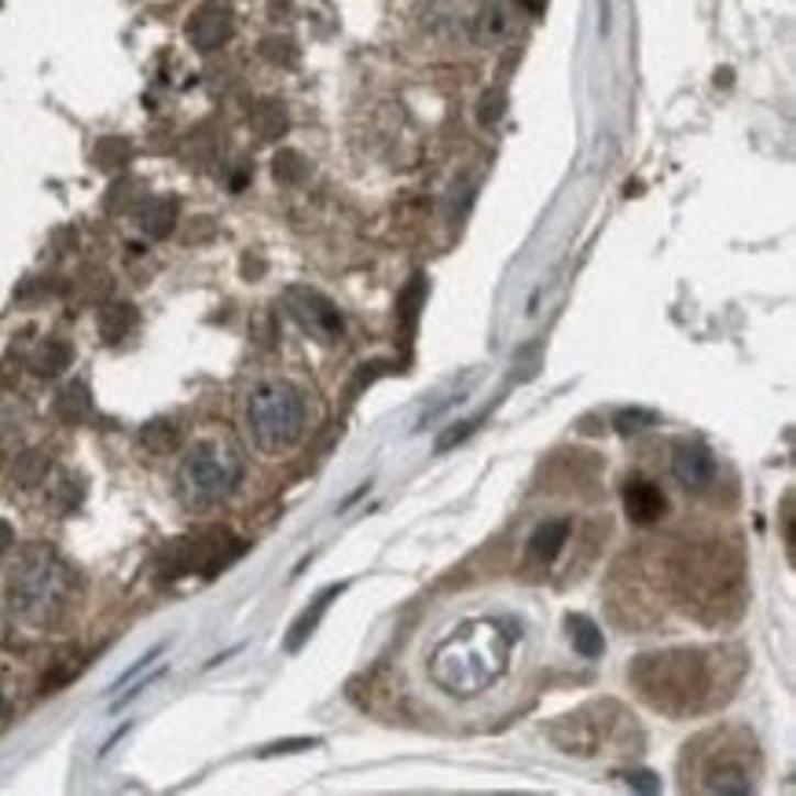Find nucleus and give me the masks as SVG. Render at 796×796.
I'll return each mask as SVG.
<instances>
[{
    "instance_id": "obj_1",
    "label": "nucleus",
    "mask_w": 796,
    "mask_h": 796,
    "mask_svg": "<svg viewBox=\"0 0 796 796\" xmlns=\"http://www.w3.org/2000/svg\"><path fill=\"white\" fill-rule=\"evenodd\" d=\"M74 576L67 562L45 543H34L15 559L8 573V606L30 624H48L56 620L70 602Z\"/></svg>"
},
{
    "instance_id": "obj_2",
    "label": "nucleus",
    "mask_w": 796,
    "mask_h": 796,
    "mask_svg": "<svg viewBox=\"0 0 796 796\" xmlns=\"http://www.w3.org/2000/svg\"><path fill=\"white\" fill-rule=\"evenodd\" d=\"M246 427L261 455H283L301 441L305 433V400L301 393L283 378H268L250 389L246 397Z\"/></svg>"
},
{
    "instance_id": "obj_3",
    "label": "nucleus",
    "mask_w": 796,
    "mask_h": 796,
    "mask_svg": "<svg viewBox=\"0 0 796 796\" xmlns=\"http://www.w3.org/2000/svg\"><path fill=\"white\" fill-rule=\"evenodd\" d=\"M243 482V460L228 441H199L180 463V496L195 510L224 504Z\"/></svg>"
},
{
    "instance_id": "obj_4",
    "label": "nucleus",
    "mask_w": 796,
    "mask_h": 796,
    "mask_svg": "<svg viewBox=\"0 0 796 796\" xmlns=\"http://www.w3.org/2000/svg\"><path fill=\"white\" fill-rule=\"evenodd\" d=\"M631 679L657 708L679 712V708H690L694 697L705 690V664L690 650L653 653V657H639Z\"/></svg>"
},
{
    "instance_id": "obj_5",
    "label": "nucleus",
    "mask_w": 796,
    "mask_h": 796,
    "mask_svg": "<svg viewBox=\"0 0 796 796\" xmlns=\"http://www.w3.org/2000/svg\"><path fill=\"white\" fill-rule=\"evenodd\" d=\"M243 551H246V543L228 537L224 529L199 532V537H188V540H173L169 548L158 554V576L162 581H180V576H188V573L217 576Z\"/></svg>"
},
{
    "instance_id": "obj_6",
    "label": "nucleus",
    "mask_w": 796,
    "mask_h": 796,
    "mask_svg": "<svg viewBox=\"0 0 796 796\" xmlns=\"http://www.w3.org/2000/svg\"><path fill=\"white\" fill-rule=\"evenodd\" d=\"M283 305L287 312L298 320V327L305 334H312L320 345H338L345 338V323L342 312L334 309L331 298H323L320 290L312 287H287L283 290Z\"/></svg>"
},
{
    "instance_id": "obj_7",
    "label": "nucleus",
    "mask_w": 796,
    "mask_h": 796,
    "mask_svg": "<svg viewBox=\"0 0 796 796\" xmlns=\"http://www.w3.org/2000/svg\"><path fill=\"white\" fill-rule=\"evenodd\" d=\"M672 474L686 493H705L716 477V460L701 441L679 438L672 444Z\"/></svg>"
},
{
    "instance_id": "obj_8",
    "label": "nucleus",
    "mask_w": 796,
    "mask_h": 796,
    "mask_svg": "<svg viewBox=\"0 0 796 796\" xmlns=\"http://www.w3.org/2000/svg\"><path fill=\"white\" fill-rule=\"evenodd\" d=\"M624 510L631 526H657L664 510H668V499H664L661 488L646 482V477H631L624 485Z\"/></svg>"
},
{
    "instance_id": "obj_9",
    "label": "nucleus",
    "mask_w": 796,
    "mask_h": 796,
    "mask_svg": "<svg viewBox=\"0 0 796 796\" xmlns=\"http://www.w3.org/2000/svg\"><path fill=\"white\" fill-rule=\"evenodd\" d=\"M188 34L195 41V48L213 52L232 37V15H228V8H221V4H202L188 23Z\"/></svg>"
},
{
    "instance_id": "obj_10",
    "label": "nucleus",
    "mask_w": 796,
    "mask_h": 796,
    "mask_svg": "<svg viewBox=\"0 0 796 796\" xmlns=\"http://www.w3.org/2000/svg\"><path fill=\"white\" fill-rule=\"evenodd\" d=\"M342 592H345V584H331V587H327V592H320V595L312 598V606L305 609V613H301L298 620H294V624H290V635H287V650H290V653H298V650L305 646V642L312 639V631L320 628L323 613H327V609H331V602H334V598L342 595Z\"/></svg>"
},
{
    "instance_id": "obj_11",
    "label": "nucleus",
    "mask_w": 796,
    "mask_h": 796,
    "mask_svg": "<svg viewBox=\"0 0 796 796\" xmlns=\"http://www.w3.org/2000/svg\"><path fill=\"white\" fill-rule=\"evenodd\" d=\"M422 305H427V279L416 276L408 283L405 290H400V298H397V323H400V345L411 349V342H416V331H419V312H422Z\"/></svg>"
},
{
    "instance_id": "obj_12",
    "label": "nucleus",
    "mask_w": 796,
    "mask_h": 796,
    "mask_svg": "<svg viewBox=\"0 0 796 796\" xmlns=\"http://www.w3.org/2000/svg\"><path fill=\"white\" fill-rule=\"evenodd\" d=\"M565 540H570V521H565V518L543 521V526H540V529L529 537V562H537V565H551V562L562 554Z\"/></svg>"
},
{
    "instance_id": "obj_13",
    "label": "nucleus",
    "mask_w": 796,
    "mask_h": 796,
    "mask_svg": "<svg viewBox=\"0 0 796 796\" xmlns=\"http://www.w3.org/2000/svg\"><path fill=\"white\" fill-rule=\"evenodd\" d=\"M474 34L482 45H504L510 37V4L507 0H485L482 12H477Z\"/></svg>"
},
{
    "instance_id": "obj_14",
    "label": "nucleus",
    "mask_w": 796,
    "mask_h": 796,
    "mask_svg": "<svg viewBox=\"0 0 796 796\" xmlns=\"http://www.w3.org/2000/svg\"><path fill=\"white\" fill-rule=\"evenodd\" d=\"M70 360H74L70 342H63V338H45V342L34 349V356H30V371L41 378H52V375H59V371H67Z\"/></svg>"
},
{
    "instance_id": "obj_15",
    "label": "nucleus",
    "mask_w": 796,
    "mask_h": 796,
    "mask_svg": "<svg viewBox=\"0 0 796 796\" xmlns=\"http://www.w3.org/2000/svg\"><path fill=\"white\" fill-rule=\"evenodd\" d=\"M565 628H570V642L581 657H602L606 653V639H602V631H598V624L592 617L573 613L570 620H565Z\"/></svg>"
},
{
    "instance_id": "obj_16",
    "label": "nucleus",
    "mask_w": 796,
    "mask_h": 796,
    "mask_svg": "<svg viewBox=\"0 0 796 796\" xmlns=\"http://www.w3.org/2000/svg\"><path fill=\"white\" fill-rule=\"evenodd\" d=\"M89 411H92V397H89V389H85L81 382H70V386L59 389L56 416L63 422H85V419H89Z\"/></svg>"
},
{
    "instance_id": "obj_17",
    "label": "nucleus",
    "mask_w": 796,
    "mask_h": 796,
    "mask_svg": "<svg viewBox=\"0 0 796 796\" xmlns=\"http://www.w3.org/2000/svg\"><path fill=\"white\" fill-rule=\"evenodd\" d=\"M140 224H144V232L151 239L169 235L173 224H177V202L173 199H151L144 210H140Z\"/></svg>"
},
{
    "instance_id": "obj_18",
    "label": "nucleus",
    "mask_w": 796,
    "mask_h": 796,
    "mask_svg": "<svg viewBox=\"0 0 796 796\" xmlns=\"http://www.w3.org/2000/svg\"><path fill=\"white\" fill-rule=\"evenodd\" d=\"M250 125H254V133L261 140H279L287 133V111L276 103V100H265L254 107V114H250Z\"/></svg>"
},
{
    "instance_id": "obj_19",
    "label": "nucleus",
    "mask_w": 796,
    "mask_h": 796,
    "mask_svg": "<svg viewBox=\"0 0 796 796\" xmlns=\"http://www.w3.org/2000/svg\"><path fill=\"white\" fill-rule=\"evenodd\" d=\"M133 323H136V309L133 305H107V309L100 312V334H103V342H122V338L133 331Z\"/></svg>"
},
{
    "instance_id": "obj_20",
    "label": "nucleus",
    "mask_w": 796,
    "mask_h": 796,
    "mask_svg": "<svg viewBox=\"0 0 796 796\" xmlns=\"http://www.w3.org/2000/svg\"><path fill=\"white\" fill-rule=\"evenodd\" d=\"M45 474H48V455L45 452H23L19 455V463H15V471L12 477L23 488H34L45 482Z\"/></svg>"
},
{
    "instance_id": "obj_21",
    "label": "nucleus",
    "mask_w": 796,
    "mask_h": 796,
    "mask_svg": "<svg viewBox=\"0 0 796 796\" xmlns=\"http://www.w3.org/2000/svg\"><path fill=\"white\" fill-rule=\"evenodd\" d=\"M140 444L162 455V452H173V449H177V444H180V433H177V427H173V422H147L144 433H140Z\"/></svg>"
},
{
    "instance_id": "obj_22",
    "label": "nucleus",
    "mask_w": 796,
    "mask_h": 796,
    "mask_svg": "<svg viewBox=\"0 0 796 796\" xmlns=\"http://www.w3.org/2000/svg\"><path fill=\"white\" fill-rule=\"evenodd\" d=\"M657 411H646V408H624V411H617L613 416V430L617 433H642V430H650V427H657Z\"/></svg>"
},
{
    "instance_id": "obj_23",
    "label": "nucleus",
    "mask_w": 796,
    "mask_h": 796,
    "mask_svg": "<svg viewBox=\"0 0 796 796\" xmlns=\"http://www.w3.org/2000/svg\"><path fill=\"white\" fill-rule=\"evenodd\" d=\"M272 173H276V180H283V184H301L309 166H305V158L298 151H279L276 162H272Z\"/></svg>"
},
{
    "instance_id": "obj_24",
    "label": "nucleus",
    "mask_w": 796,
    "mask_h": 796,
    "mask_svg": "<svg viewBox=\"0 0 796 796\" xmlns=\"http://www.w3.org/2000/svg\"><path fill=\"white\" fill-rule=\"evenodd\" d=\"M507 111V92L504 89H493L482 96V107H477V118H482V125H496L499 118Z\"/></svg>"
},
{
    "instance_id": "obj_25",
    "label": "nucleus",
    "mask_w": 796,
    "mask_h": 796,
    "mask_svg": "<svg viewBox=\"0 0 796 796\" xmlns=\"http://www.w3.org/2000/svg\"><path fill=\"white\" fill-rule=\"evenodd\" d=\"M389 371H393V364H364V367L356 371L353 386H349V397H356L360 389H364V386H371V382H375V378H382V375H389Z\"/></svg>"
},
{
    "instance_id": "obj_26",
    "label": "nucleus",
    "mask_w": 796,
    "mask_h": 796,
    "mask_svg": "<svg viewBox=\"0 0 796 796\" xmlns=\"http://www.w3.org/2000/svg\"><path fill=\"white\" fill-rule=\"evenodd\" d=\"M320 741L316 738H290V741H276V745H268L261 756H276V752H301V749H316Z\"/></svg>"
},
{
    "instance_id": "obj_27",
    "label": "nucleus",
    "mask_w": 796,
    "mask_h": 796,
    "mask_svg": "<svg viewBox=\"0 0 796 796\" xmlns=\"http://www.w3.org/2000/svg\"><path fill=\"white\" fill-rule=\"evenodd\" d=\"M624 782H628V785H635V789H642V793H657V789H661L657 774H650V771H628V774H624Z\"/></svg>"
},
{
    "instance_id": "obj_28",
    "label": "nucleus",
    "mask_w": 796,
    "mask_h": 796,
    "mask_svg": "<svg viewBox=\"0 0 796 796\" xmlns=\"http://www.w3.org/2000/svg\"><path fill=\"white\" fill-rule=\"evenodd\" d=\"M265 56H272V59H283L290 67L294 63V48H290V41H265Z\"/></svg>"
},
{
    "instance_id": "obj_29",
    "label": "nucleus",
    "mask_w": 796,
    "mask_h": 796,
    "mask_svg": "<svg viewBox=\"0 0 796 796\" xmlns=\"http://www.w3.org/2000/svg\"><path fill=\"white\" fill-rule=\"evenodd\" d=\"M158 653H162V646H158V650H151V653H147V657H140V661L133 664V668H129V672L122 675V679H118V683H114V690H122V686H125L129 679H133V675H136V672H144V668H147V664H151V661H155V657H158Z\"/></svg>"
},
{
    "instance_id": "obj_30",
    "label": "nucleus",
    "mask_w": 796,
    "mask_h": 796,
    "mask_svg": "<svg viewBox=\"0 0 796 796\" xmlns=\"http://www.w3.org/2000/svg\"><path fill=\"white\" fill-rule=\"evenodd\" d=\"M782 521H785V548H789V554H793V496H785Z\"/></svg>"
},
{
    "instance_id": "obj_31",
    "label": "nucleus",
    "mask_w": 796,
    "mask_h": 796,
    "mask_svg": "<svg viewBox=\"0 0 796 796\" xmlns=\"http://www.w3.org/2000/svg\"><path fill=\"white\" fill-rule=\"evenodd\" d=\"M12 543H15V532H12V526H8L4 518H0V554L12 548Z\"/></svg>"
},
{
    "instance_id": "obj_32",
    "label": "nucleus",
    "mask_w": 796,
    "mask_h": 796,
    "mask_svg": "<svg viewBox=\"0 0 796 796\" xmlns=\"http://www.w3.org/2000/svg\"><path fill=\"white\" fill-rule=\"evenodd\" d=\"M521 4H526V8H529V12H532V15H540V12H543V8H548V0H521Z\"/></svg>"
},
{
    "instance_id": "obj_33",
    "label": "nucleus",
    "mask_w": 796,
    "mask_h": 796,
    "mask_svg": "<svg viewBox=\"0 0 796 796\" xmlns=\"http://www.w3.org/2000/svg\"><path fill=\"white\" fill-rule=\"evenodd\" d=\"M0 631H4V624H0Z\"/></svg>"
}]
</instances>
